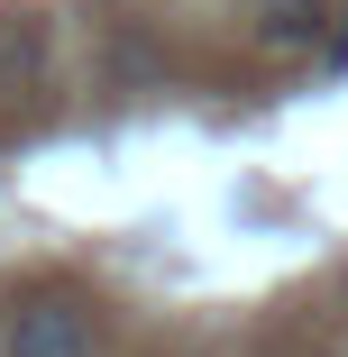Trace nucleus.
<instances>
[{"label":"nucleus","instance_id":"nucleus-1","mask_svg":"<svg viewBox=\"0 0 348 357\" xmlns=\"http://www.w3.org/2000/svg\"><path fill=\"white\" fill-rule=\"evenodd\" d=\"M101 348V303L83 294H37L10 312V357H92Z\"/></svg>","mask_w":348,"mask_h":357},{"label":"nucleus","instance_id":"nucleus-2","mask_svg":"<svg viewBox=\"0 0 348 357\" xmlns=\"http://www.w3.org/2000/svg\"><path fill=\"white\" fill-rule=\"evenodd\" d=\"M321 0H257V46H312Z\"/></svg>","mask_w":348,"mask_h":357},{"label":"nucleus","instance_id":"nucleus-3","mask_svg":"<svg viewBox=\"0 0 348 357\" xmlns=\"http://www.w3.org/2000/svg\"><path fill=\"white\" fill-rule=\"evenodd\" d=\"M330 64H348V28H339V46H330Z\"/></svg>","mask_w":348,"mask_h":357}]
</instances>
